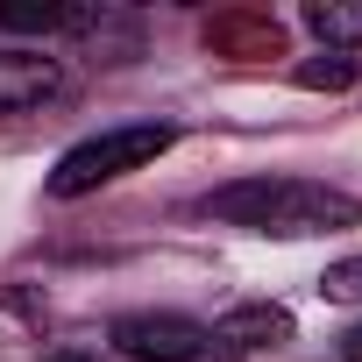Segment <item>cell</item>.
Segmentation results:
<instances>
[{
  "instance_id": "cell-4",
  "label": "cell",
  "mask_w": 362,
  "mask_h": 362,
  "mask_svg": "<svg viewBox=\"0 0 362 362\" xmlns=\"http://www.w3.org/2000/svg\"><path fill=\"white\" fill-rule=\"evenodd\" d=\"M214 341H235V348H277V341H291V313H284V305H235V313H221Z\"/></svg>"
},
{
  "instance_id": "cell-5",
  "label": "cell",
  "mask_w": 362,
  "mask_h": 362,
  "mask_svg": "<svg viewBox=\"0 0 362 362\" xmlns=\"http://www.w3.org/2000/svg\"><path fill=\"white\" fill-rule=\"evenodd\" d=\"M50 86H57V64L50 57H0V114L43 100Z\"/></svg>"
},
{
  "instance_id": "cell-10",
  "label": "cell",
  "mask_w": 362,
  "mask_h": 362,
  "mask_svg": "<svg viewBox=\"0 0 362 362\" xmlns=\"http://www.w3.org/2000/svg\"><path fill=\"white\" fill-rule=\"evenodd\" d=\"M341 362H362V327H348V334H341Z\"/></svg>"
},
{
  "instance_id": "cell-1",
  "label": "cell",
  "mask_w": 362,
  "mask_h": 362,
  "mask_svg": "<svg viewBox=\"0 0 362 362\" xmlns=\"http://www.w3.org/2000/svg\"><path fill=\"white\" fill-rule=\"evenodd\" d=\"M214 221L228 228H256V235H334V228H355L362 206L334 185H313V177H242V185H221L206 199Z\"/></svg>"
},
{
  "instance_id": "cell-2",
  "label": "cell",
  "mask_w": 362,
  "mask_h": 362,
  "mask_svg": "<svg viewBox=\"0 0 362 362\" xmlns=\"http://www.w3.org/2000/svg\"><path fill=\"white\" fill-rule=\"evenodd\" d=\"M170 142H177V128H170V121H128V128L86 135L78 149H64V156H57V170H50V199H86V192L114 185V177H128V170L156 163Z\"/></svg>"
},
{
  "instance_id": "cell-7",
  "label": "cell",
  "mask_w": 362,
  "mask_h": 362,
  "mask_svg": "<svg viewBox=\"0 0 362 362\" xmlns=\"http://www.w3.org/2000/svg\"><path fill=\"white\" fill-rule=\"evenodd\" d=\"M0 29H22V36H57V29H93V8H0Z\"/></svg>"
},
{
  "instance_id": "cell-9",
  "label": "cell",
  "mask_w": 362,
  "mask_h": 362,
  "mask_svg": "<svg viewBox=\"0 0 362 362\" xmlns=\"http://www.w3.org/2000/svg\"><path fill=\"white\" fill-rule=\"evenodd\" d=\"M320 291H327L334 305H362V256H348V263H334V270L320 277Z\"/></svg>"
},
{
  "instance_id": "cell-8",
  "label": "cell",
  "mask_w": 362,
  "mask_h": 362,
  "mask_svg": "<svg viewBox=\"0 0 362 362\" xmlns=\"http://www.w3.org/2000/svg\"><path fill=\"white\" fill-rule=\"evenodd\" d=\"M298 86H327V93H341V86H355V57H341V50H327V57H305L298 64Z\"/></svg>"
},
{
  "instance_id": "cell-3",
  "label": "cell",
  "mask_w": 362,
  "mask_h": 362,
  "mask_svg": "<svg viewBox=\"0 0 362 362\" xmlns=\"http://www.w3.org/2000/svg\"><path fill=\"white\" fill-rule=\"evenodd\" d=\"M214 341V327L185 320V313H121L114 320V348L135 362H199Z\"/></svg>"
},
{
  "instance_id": "cell-6",
  "label": "cell",
  "mask_w": 362,
  "mask_h": 362,
  "mask_svg": "<svg viewBox=\"0 0 362 362\" xmlns=\"http://www.w3.org/2000/svg\"><path fill=\"white\" fill-rule=\"evenodd\" d=\"M305 29L327 43V50H362V0H313L305 8Z\"/></svg>"
}]
</instances>
